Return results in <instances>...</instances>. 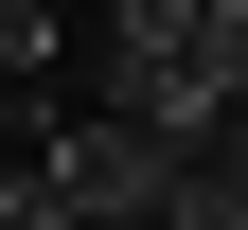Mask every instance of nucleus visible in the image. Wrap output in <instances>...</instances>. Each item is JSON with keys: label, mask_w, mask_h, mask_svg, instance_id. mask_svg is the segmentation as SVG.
Segmentation results:
<instances>
[{"label": "nucleus", "mask_w": 248, "mask_h": 230, "mask_svg": "<svg viewBox=\"0 0 248 230\" xmlns=\"http://www.w3.org/2000/svg\"><path fill=\"white\" fill-rule=\"evenodd\" d=\"M177 159H195V142H160V124H124V107H89V124H53L36 195H53V230H142V213L177 195Z\"/></svg>", "instance_id": "nucleus-1"}, {"label": "nucleus", "mask_w": 248, "mask_h": 230, "mask_svg": "<svg viewBox=\"0 0 248 230\" xmlns=\"http://www.w3.org/2000/svg\"><path fill=\"white\" fill-rule=\"evenodd\" d=\"M53 71V0H0V89H36Z\"/></svg>", "instance_id": "nucleus-2"}, {"label": "nucleus", "mask_w": 248, "mask_h": 230, "mask_svg": "<svg viewBox=\"0 0 248 230\" xmlns=\"http://www.w3.org/2000/svg\"><path fill=\"white\" fill-rule=\"evenodd\" d=\"M213 18H248V0H213Z\"/></svg>", "instance_id": "nucleus-4"}, {"label": "nucleus", "mask_w": 248, "mask_h": 230, "mask_svg": "<svg viewBox=\"0 0 248 230\" xmlns=\"http://www.w3.org/2000/svg\"><path fill=\"white\" fill-rule=\"evenodd\" d=\"M53 159V89H0V177H36Z\"/></svg>", "instance_id": "nucleus-3"}]
</instances>
